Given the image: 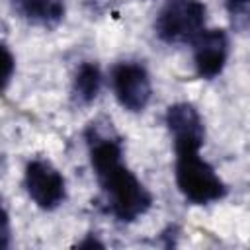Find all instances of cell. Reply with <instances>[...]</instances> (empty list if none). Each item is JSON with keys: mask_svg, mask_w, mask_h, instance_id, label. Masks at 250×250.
I'll list each match as a JSON object with an SVG mask.
<instances>
[{"mask_svg": "<svg viewBox=\"0 0 250 250\" xmlns=\"http://www.w3.org/2000/svg\"><path fill=\"white\" fill-rule=\"evenodd\" d=\"M86 137L90 146V162L105 195L107 209L121 223L137 221L150 209L152 195L123 164V146L119 139L102 135L94 127H90Z\"/></svg>", "mask_w": 250, "mask_h": 250, "instance_id": "6da1fadb", "label": "cell"}, {"mask_svg": "<svg viewBox=\"0 0 250 250\" xmlns=\"http://www.w3.org/2000/svg\"><path fill=\"white\" fill-rule=\"evenodd\" d=\"M199 148V145H174L176 184L188 201L207 205L227 195V184L219 178L215 168L201 158Z\"/></svg>", "mask_w": 250, "mask_h": 250, "instance_id": "7a4b0ae2", "label": "cell"}, {"mask_svg": "<svg viewBox=\"0 0 250 250\" xmlns=\"http://www.w3.org/2000/svg\"><path fill=\"white\" fill-rule=\"evenodd\" d=\"M207 8L201 0H166L154 20V33L164 43H191L205 29Z\"/></svg>", "mask_w": 250, "mask_h": 250, "instance_id": "3957f363", "label": "cell"}, {"mask_svg": "<svg viewBox=\"0 0 250 250\" xmlns=\"http://www.w3.org/2000/svg\"><path fill=\"white\" fill-rule=\"evenodd\" d=\"M23 186L31 201L45 209H57L66 195L62 174L45 158H33L27 162L23 172Z\"/></svg>", "mask_w": 250, "mask_h": 250, "instance_id": "277c9868", "label": "cell"}, {"mask_svg": "<svg viewBox=\"0 0 250 250\" xmlns=\"http://www.w3.org/2000/svg\"><path fill=\"white\" fill-rule=\"evenodd\" d=\"M111 86L117 102L127 111H143L152 96V84L148 70L141 62H119L111 70Z\"/></svg>", "mask_w": 250, "mask_h": 250, "instance_id": "5b68a950", "label": "cell"}, {"mask_svg": "<svg viewBox=\"0 0 250 250\" xmlns=\"http://www.w3.org/2000/svg\"><path fill=\"white\" fill-rule=\"evenodd\" d=\"M195 70L201 78H215L229 59V35L223 29H203L191 41Z\"/></svg>", "mask_w": 250, "mask_h": 250, "instance_id": "8992f818", "label": "cell"}, {"mask_svg": "<svg viewBox=\"0 0 250 250\" xmlns=\"http://www.w3.org/2000/svg\"><path fill=\"white\" fill-rule=\"evenodd\" d=\"M166 125L172 133L174 145H199L205 143V127L199 111L188 104L180 102L166 109Z\"/></svg>", "mask_w": 250, "mask_h": 250, "instance_id": "52a82bcc", "label": "cell"}, {"mask_svg": "<svg viewBox=\"0 0 250 250\" xmlns=\"http://www.w3.org/2000/svg\"><path fill=\"white\" fill-rule=\"evenodd\" d=\"M16 12L33 25L53 27L64 18V0H10Z\"/></svg>", "mask_w": 250, "mask_h": 250, "instance_id": "ba28073f", "label": "cell"}, {"mask_svg": "<svg viewBox=\"0 0 250 250\" xmlns=\"http://www.w3.org/2000/svg\"><path fill=\"white\" fill-rule=\"evenodd\" d=\"M102 90V70L96 62H82L72 80V94L80 104H90Z\"/></svg>", "mask_w": 250, "mask_h": 250, "instance_id": "9c48e42d", "label": "cell"}, {"mask_svg": "<svg viewBox=\"0 0 250 250\" xmlns=\"http://www.w3.org/2000/svg\"><path fill=\"white\" fill-rule=\"evenodd\" d=\"M14 70H16V59H14L12 51L4 43H0V94L10 84Z\"/></svg>", "mask_w": 250, "mask_h": 250, "instance_id": "30bf717a", "label": "cell"}, {"mask_svg": "<svg viewBox=\"0 0 250 250\" xmlns=\"http://www.w3.org/2000/svg\"><path fill=\"white\" fill-rule=\"evenodd\" d=\"M10 234H12V230H10V215H8L6 207L0 201V250L10 246Z\"/></svg>", "mask_w": 250, "mask_h": 250, "instance_id": "8fae6325", "label": "cell"}, {"mask_svg": "<svg viewBox=\"0 0 250 250\" xmlns=\"http://www.w3.org/2000/svg\"><path fill=\"white\" fill-rule=\"evenodd\" d=\"M248 2L250 0H227L229 10H230L232 16H244L246 14V8H248Z\"/></svg>", "mask_w": 250, "mask_h": 250, "instance_id": "7c38bea8", "label": "cell"}]
</instances>
